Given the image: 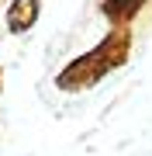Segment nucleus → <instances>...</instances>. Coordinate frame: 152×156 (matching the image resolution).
<instances>
[{
  "label": "nucleus",
  "instance_id": "obj_1",
  "mask_svg": "<svg viewBox=\"0 0 152 156\" xmlns=\"http://www.w3.org/2000/svg\"><path fill=\"white\" fill-rule=\"evenodd\" d=\"M128 56H131V28H111L100 45H93L90 52L76 56L73 62H66V66L59 69L56 87L66 90V94L90 90L93 83H100L107 73H114L118 66H124Z\"/></svg>",
  "mask_w": 152,
  "mask_h": 156
},
{
  "label": "nucleus",
  "instance_id": "obj_2",
  "mask_svg": "<svg viewBox=\"0 0 152 156\" xmlns=\"http://www.w3.org/2000/svg\"><path fill=\"white\" fill-rule=\"evenodd\" d=\"M149 7H152V0H100V11L114 28H131Z\"/></svg>",
  "mask_w": 152,
  "mask_h": 156
},
{
  "label": "nucleus",
  "instance_id": "obj_3",
  "mask_svg": "<svg viewBox=\"0 0 152 156\" xmlns=\"http://www.w3.org/2000/svg\"><path fill=\"white\" fill-rule=\"evenodd\" d=\"M42 14V0H14L11 7H7V28L14 35L35 28V21H38Z\"/></svg>",
  "mask_w": 152,
  "mask_h": 156
},
{
  "label": "nucleus",
  "instance_id": "obj_4",
  "mask_svg": "<svg viewBox=\"0 0 152 156\" xmlns=\"http://www.w3.org/2000/svg\"><path fill=\"white\" fill-rule=\"evenodd\" d=\"M0 90H4V69H0Z\"/></svg>",
  "mask_w": 152,
  "mask_h": 156
}]
</instances>
